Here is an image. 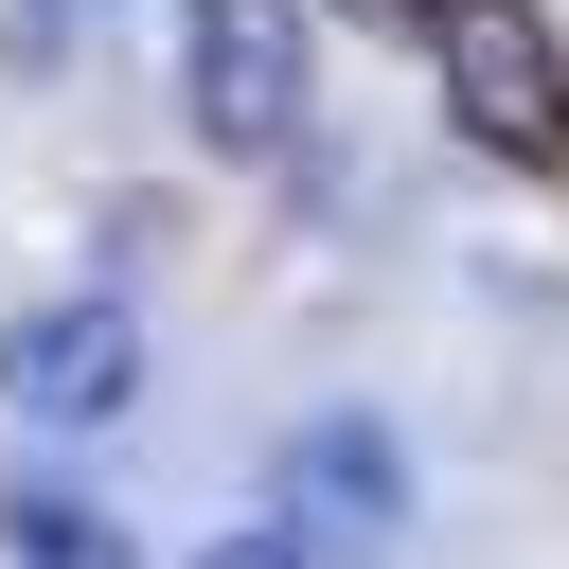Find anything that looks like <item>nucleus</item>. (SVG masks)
I'll use <instances>...</instances> for the list:
<instances>
[{
    "instance_id": "nucleus-3",
    "label": "nucleus",
    "mask_w": 569,
    "mask_h": 569,
    "mask_svg": "<svg viewBox=\"0 0 569 569\" xmlns=\"http://www.w3.org/2000/svg\"><path fill=\"white\" fill-rule=\"evenodd\" d=\"M142 391V320L124 302H36L18 338H0V409L18 427H107Z\"/></svg>"
},
{
    "instance_id": "nucleus-6",
    "label": "nucleus",
    "mask_w": 569,
    "mask_h": 569,
    "mask_svg": "<svg viewBox=\"0 0 569 569\" xmlns=\"http://www.w3.org/2000/svg\"><path fill=\"white\" fill-rule=\"evenodd\" d=\"M196 569H320L302 533H231V551H196Z\"/></svg>"
},
{
    "instance_id": "nucleus-4",
    "label": "nucleus",
    "mask_w": 569,
    "mask_h": 569,
    "mask_svg": "<svg viewBox=\"0 0 569 569\" xmlns=\"http://www.w3.org/2000/svg\"><path fill=\"white\" fill-rule=\"evenodd\" d=\"M284 498H302V516H284L302 551H391V516H409V462H391L356 409H320V427L284 445Z\"/></svg>"
},
{
    "instance_id": "nucleus-2",
    "label": "nucleus",
    "mask_w": 569,
    "mask_h": 569,
    "mask_svg": "<svg viewBox=\"0 0 569 569\" xmlns=\"http://www.w3.org/2000/svg\"><path fill=\"white\" fill-rule=\"evenodd\" d=\"M178 89H196V142L284 160L302 142V0H178Z\"/></svg>"
},
{
    "instance_id": "nucleus-5",
    "label": "nucleus",
    "mask_w": 569,
    "mask_h": 569,
    "mask_svg": "<svg viewBox=\"0 0 569 569\" xmlns=\"http://www.w3.org/2000/svg\"><path fill=\"white\" fill-rule=\"evenodd\" d=\"M18 569H124V533L71 516V498H18Z\"/></svg>"
},
{
    "instance_id": "nucleus-1",
    "label": "nucleus",
    "mask_w": 569,
    "mask_h": 569,
    "mask_svg": "<svg viewBox=\"0 0 569 569\" xmlns=\"http://www.w3.org/2000/svg\"><path fill=\"white\" fill-rule=\"evenodd\" d=\"M445 124L480 160H569V53L533 36V0H445Z\"/></svg>"
},
{
    "instance_id": "nucleus-7",
    "label": "nucleus",
    "mask_w": 569,
    "mask_h": 569,
    "mask_svg": "<svg viewBox=\"0 0 569 569\" xmlns=\"http://www.w3.org/2000/svg\"><path fill=\"white\" fill-rule=\"evenodd\" d=\"M338 18H373V36H445V0H338Z\"/></svg>"
}]
</instances>
